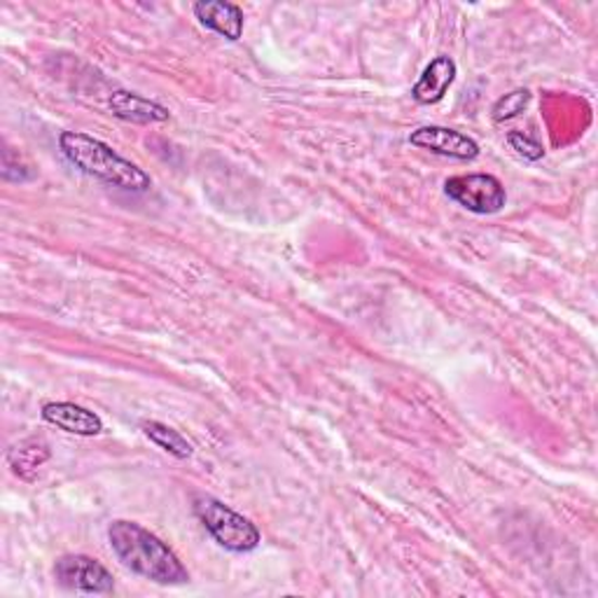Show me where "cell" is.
<instances>
[{
  "label": "cell",
  "instance_id": "1",
  "mask_svg": "<svg viewBox=\"0 0 598 598\" xmlns=\"http://www.w3.org/2000/svg\"><path fill=\"white\" fill-rule=\"evenodd\" d=\"M109 540L122 565L136 575L157 582V585H186L190 580L188 569L174 555V549L141 524L113 521Z\"/></svg>",
  "mask_w": 598,
  "mask_h": 598
},
{
  "label": "cell",
  "instance_id": "2",
  "mask_svg": "<svg viewBox=\"0 0 598 598\" xmlns=\"http://www.w3.org/2000/svg\"><path fill=\"white\" fill-rule=\"evenodd\" d=\"M59 148L82 174L109 182L113 188L129 192H148L152 188V178L143 168L117 155L111 145H105L99 138L80 131H64L59 136Z\"/></svg>",
  "mask_w": 598,
  "mask_h": 598
},
{
  "label": "cell",
  "instance_id": "3",
  "mask_svg": "<svg viewBox=\"0 0 598 598\" xmlns=\"http://www.w3.org/2000/svg\"><path fill=\"white\" fill-rule=\"evenodd\" d=\"M192 508L196 519L213 535V540L229 551H253L263 540V535H259L251 519L227 508L218 498L196 496Z\"/></svg>",
  "mask_w": 598,
  "mask_h": 598
},
{
  "label": "cell",
  "instance_id": "4",
  "mask_svg": "<svg viewBox=\"0 0 598 598\" xmlns=\"http://www.w3.org/2000/svg\"><path fill=\"white\" fill-rule=\"evenodd\" d=\"M444 192L451 202L470 213H480V216H491L508 204V192H505L502 182L488 174L454 176L444 182Z\"/></svg>",
  "mask_w": 598,
  "mask_h": 598
},
{
  "label": "cell",
  "instance_id": "5",
  "mask_svg": "<svg viewBox=\"0 0 598 598\" xmlns=\"http://www.w3.org/2000/svg\"><path fill=\"white\" fill-rule=\"evenodd\" d=\"M54 575L61 587L82 594H109L115 587L111 571L97 559L85 555H71L59 559L54 565Z\"/></svg>",
  "mask_w": 598,
  "mask_h": 598
},
{
  "label": "cell",
  "instance_id": "6",
  "mask_svg": "<svg viewBox=\"0 0 598 598\" xmlns=\"http://www.w3.org/2000/svg\"><path fill=\"white\" fill-rule=\"evenodd\" d=\"M409 143L421 148V150L435 152V155L463 160V162L474 160L480 155V145L474 143L470 136L447 129V127H421L417 131H411Z\"/></svg>",
  "mask_w": 598,
  "mask_h": 598
},
{
  "label": "cell",
  "instance_id": "7",
  "mask_svg": "<svg viewBox=\"0 0 598 598\" xmlns=\"http://www.w3.org/2000/svg\"><path fill=\"white\" fill-rule=\"evenodd\" d=\"M42 419L71 435L94 437L103 431V421L97 417L94 411H89V409H85L80 405H73V403H48L42 407Z\"/></svg>",
  "mask_w": 598,
  "mask_h": 598
},
{
  "label": "cell",
  "instance_id": "8",
  "mask_svg": "<svg viewBox=\"0 0 598 598\" xmlns=\"http://www.w3.org/2000/svg\"><path fill=\"white\" fill-rule=\"evenodd\" d=\"M194 17L227 40H239L243 36V12L227 0H199L194 3Z\"/></svg>",
  "mask_w": 598,
  "mask_h": 598
},
{
  "label": "cell",
  "instance_id": "9",
  "mask_svg": "<svg viewBox=\"0 0 598 598\" xmlns=\"http://www.w3.org/2000/svg\"><path fill=\"white\" fill-rule=\"evenodd\" d=\"M456 80V61L451 56H437L425 66L419 82L413 85L411 97L423 105H431L444 99Z\"/></svg>",
  "mask_w": 598,
  "mask_h": 598
},
{
  "label": "cell",
  "instance_id": "10",
  "mask_svg": "<svg viewBox=\"0 0 598 598\" xmlns=\"http://www.w3.org/2000/svg\"><path fill=\"white\" fill-rule=\"evenodd\" d=\"M111 111L115 117L133 122V125H155V122H166L168 111L164 105L133 94V91H113L111 97Z\"/></svg>",
  "mask_w": 598,
  "mask_h": 598
},
{
  "label": "cell",
  "instance_id": "11",
  "mask_svg": "<svg viewBox=\"0 0 598 598\" xmlns=\"http://www.w3.org/2000/svg\"><path fill=\"white\" fill-rule=\"evenodd\" d=\"M50 458V447L48 442L40 437H28L20 444H14L8 454V463L14 470V474H20L22 480L30 482L36 478V472L42 468V463Z\"/></svg>",
  "mask_w": 598,
  "mask_h": 598
},
{
  "label": "cell",
  "instance_id": "12",
  "mask_svg": "<svg viewBox=\"0 0 598 598\" xmlns=\"http://www.w3.org/2000/svg\"><path fill=\"white\" fill-rule=\"evenodd\" d=\"M143 433L157 444L160 449L168 451L176 458H190L192 456V444L182 437L178 431H174V428H168L160 421H145L143 423Z\"/></svg>",
  "mask_w": 598,
  "mask_h": 598
},
{
  "label": "cell",
  "instance_id": "13",
  "mask_svg": "<svg viewBox=\"0 0 598 598\" xmlns=\"http://www.w3.org/2000/svg\"><path fill=\"white\" fill-rule=\"evenodd\" d=\"M529 103H531V91L529 89H514V91H510V94H505L502 99L496 101L494 119L496 122L514 119L529 109Z\"/></svg>",
  "mask_w": 598,
  "mask_h": 598
},
{
  "label": "cell",
  "instance_id": "14",
  "mask_svg": "<svg viewBox=\"0 0 598 598\" xmlns=\"http://www.w3.org/2000/svg\"><path fill=\"white\" fill-rule=\"evenodd\" d=\"M508 141H510L512 150H517L519 155L524 157V160L538 162V160H543V155H545V148H543L538 141H535V138H531V136H526V133H521V131H512V133L508 136Z\"/></svg>",
  "mask_w": 598,
  "mask_h": 598
}]
</instances>
